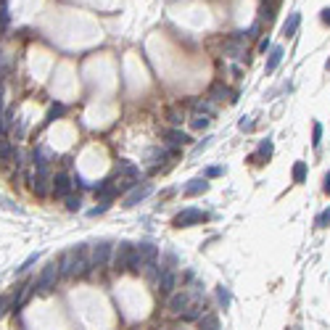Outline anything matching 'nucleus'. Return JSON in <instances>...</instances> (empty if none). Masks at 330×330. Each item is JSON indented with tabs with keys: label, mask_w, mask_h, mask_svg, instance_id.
<instances>
[{
	"label": "nucleus",
	"mask_w": 330,
	"mask_h": 330,
	"mask_svg": "<svg viewBox=\"0 0 330 330\" xmlns=\"http://www.w3.org/2000/svg\"><path fill=\"white\" fill-rule=\"evenodd\" d=\"M87 246H77V248L66 251L61 259H58V267H61V275L66 277H77L87 269Z\"/></svg>",
	"instance_id": "1"
},
{
	"label": "nucleus",
	"mask_w": 330,
	"mask_h": 330,
	"mask_svg": "<svg viewBox=\"0 0 330 330\" xmlns=\"http://www.w3.org/2000/svg\"><path fill=\"white\" fill-rule=\"evenodd\" d=\"M58 277H61V267H58V262H50L48 267H42V272L37 275V280H35V290H37V293H42V296H48L50 290L56 288Z\"/></svg>",
	"instance_id": "2"
},
{
	"label": "nucleus",
	"mask_w": 330,
	"mask_h": 330,
	"mask_svg": "<svg viewBox=\"0 0 330 330\" xmlns=\"http://www.w3.org/2000/svg\"><path fill=\"white\" fill-rule=\"evenodd\" d=\"M132 254H135V246L122 241L114 251V269L116 272H129V262H132Z\"/></svg>",
	"instance_id": "3"
},
{
	"label": "nucleus",
	"mask_w": 330,
	"mask_h": 330,
	"mask_svg": "<svg viewBox=\"0 0 330 330\" xmlns=\"http://www.w3.org/2000/svg\"><path fill=\"white\" fill-rule=\"evenodd\" d=\"M204 219H206L204 211L201 209H193V206H190V209H183L180 214H174L172 225H174V227H193V225H201Z\"/></svg>",
	"instance_id": "4"
},
{
	"label": "nucleus",
	"mask_w": 330,
	"mask_h": 330,
	"mask_svg": "<svg viewBox=\"0 0 330 330\" xmlns=\"http://www.w3.org/2000/svg\"><path fill=\"white\" fill-rule=\"evenodd\" d=\"M135 254H138V259L143 262V269H145L148 264H156L159 246H153V243H138V246H135Z\"/></svg>",
	"instance_id": "5"
},
{
	"label": "nucleus",
	"mask_w": 330,
	"mask_h": 330,
	"mask_svg": "<svg viewBox=\"0 0 330 330\" xmlns=\"http://www.w3.org/2000/svg\"><path fill=\"white\" fill-rule=\"evenodd\" d=\"M50 187H53V196L56 198H66V196H72L74 183L66 177V174H56V177L50 180Z\"/></svg>",
	"instance_id": "6"
},
{
	"label": "nucleus",
	"mask_w": 330,
	"mask_h": 330,
	"mask_svg": "<svg viewBox=\"0 0 330 330\" xmlns=\"http://www.w3.org/2000/svg\"><path fill=\"white\" fill-rule=\"evenodd\" d=\"M29 185H32V190H35V196H45V193H48V166H37V172L32 174Z\"/></svg>",
	"instance_id": "7"
},
{
	"label": "nucleus",
	"mask_w": 330,
	"mask_h": 330,
	"mask_svg": "<svg viewBox=\"0 0 330 330\" xmlns=\"http://www.w3.org/2000/svg\"><path fill=\"white\" fill-rule=\"evenodd\" d=\"M151 183H143V185H135L132 190L127 193V198H124V206H138L140 201H143V198H148L151 196Z\"/></svg>",
	"instance_id": "8"
},
{
	"label": "nucleus",
	"mask_w": 330,
	"mask_h": 330,
	"mask_svg": "<svg viewBox=\"0 0 330 330\" xmlns=\"http://www.w3.org/2000/svg\"><path fill=\"white\" fill-rule=\"evenodd\" d=\"M193 304V296L187 293V290H180V293H172V299H169V309L174 314H183L187 307Z\"/></svg>",
	"instance_id": "9"
},
{
	"label": "nucleus",
	"mask_w": 330,
	"mask_h": 330,
	"mask_svg": "<svg viewBox=\"0 0 330 330\" xmlns=\"http://www.w3.org/2000/svg\"><path fill=\"white\" fill-rule=\"evenodd\" d=\"M108 256H111V243H98L93 248V259H90V264L93 267H106V262H108Z\"/></svg>",
	"instance_id": "10"
},
{
	"label": "nucleus",
	"mask_w": 330,
	"mask_h": 330,
	"mask_svg": "<svg viewBox=\"0 0 330 330\" xmlns=\"http://www.w3.org/2000/svg\"><path fill=\"white\" fill-rule=\"evenodd\" d=\"M174 288H177V275L172 269H164L159 275V290L161 293H174Z\"/></svg>",
	"instance_id": "11"
},
{
	"label": "nucleus",
	"mask_w": 330,
	"mask_h": 330,
	"mask_svg": "<svg viewBox=\"0 0 330 330\" xmlns=\"http://www.w3.org/2000/svg\"><path fill=\"white\" fill-rule=\"evenodd\" d=\"M230 95V101H238V93H232V90H227L222 85V82H214V85L209 87V98L211 101H225Z\"/></svg>",
	"instance_id": "12"
},
{
	"label": "nucleus",
	"mask_w": 330,
	"mask_h": 330,
	"mask_svg": "<svg viewBox=\"0 0 330 330\" xmlns=\"http://www.w3.org/2000/svg\"><path fill=\"white\" fill-rule=\"evenodd\" d=\"M209 190V180L206 177H198V180H190L185 187H183V193L185 196H201V193Z\"/></svg>",
	"instance_id": "13"
},
{
	"label": "nucleus",
	"mask_w": 330,
	"mask_h": 330,
	"mask_svg": "<svg viewBox=\"0 0 330 330\" xmlns=\"http://www.w3.org/2000/svg\"><path fill=\"white\" fill-rule=\"evenodd\" d=\"M283 56H286V53H283L280 45H272V48H269V58H267V66H264V72H267V74H269V72H275V69L280 66Z\"/></svg>",
	"instance_id": "14"
},
{
	"label": "nucleus",
	"mask_w": 330,
	"mask_h": 330,
	"mask_svg": "<svg viewBox=\"0 0 330 330\" xmlns=\"http://www.w3.org/2000/svg\"><path fill=\"white\" fill-rule=\"evenodd\" d=\"M299 24H301V14H299V11H290L288 19H286V24H283V35H286V37H293L296 29H299Z\"/></svg>",
	"instance_id": "15"
},
{
	"label": "nucleus",
	"mask_w": 330,
	"mask_h": 330,
	"mask_svg": "<svg viewBox=\"0 0 330 330\" xmlns=\"http://www.w3.org/2000/svg\"><path fill=\"white\" fill-rule=\"evenodd\" d=\"M116 172L124 174L127 180H138V177H140V169L132 164V161H127V159H122L119 164H116Z\"/></svg>",
	"instance_id": "16"
},
{
	"label": "nucleus",
	"mask_w": 330,
	"mask_h": 330,
	"mask_svg": "<svg viewBox=\"0 0 330 330\" xmlns=\"http://www.w3.org/2000/svg\"><path fill=\"white\" fill-rule=\"evenodd\" d=\"M204 314H206V312H204V304H201V301H193L190 307L183 312V320H185V322H193V320H201Z\"/></svg>",
	"instance_id": "17"
},
{
	"label": "nucleus",
	"mask_w": 330,
	"mask_h": 330,
	"mask_svg": "<svg viewBox=\"0 0 330 330\" xmlns=\"http://www.w3.org/2000/svg\"><path fill=\"white\" fill-rule=\"evenodd\" d=\"M166 140H169V143L172 145H185V143H190V135H187V132H183V129H166Z\"/></svg>",
	"instance_id": "18"
},
{
	"label": "nucleus",
	"mask_w": 330,
	"mask_h": 330,
	"mask_svg": "<svg viewBox=\"0 0 330 330\" xmlns=\"http://www.w3.org/2000/svg\"><path fill=\"white\" fill-rule=\"evenodd\" d=\"M198 330H219V317L206 312L201 320H198Z\"/></svg>",
	"instance_id": "19"
},
{
	"label": "nucleus",
	"mask_w": 330,
	"mask_h": 330,
	"mask_svg": "<svg viewBox=\"0 0 330 330\" xmlns=\"http://www.w3.org/2000/svg\"><path fill=\"white\" fill-rule=\"evenodd\" d=\"M269 156H272V140H264V143L259 145V153L251 156V161H254V164H262L259 159H269Z\"/></svg>",
	"instance_id": "20"
},
{
	"label": "nucleus",
	"mask_w": 330,
	"mask_h": 330,
	"mask_svg": "<svg viewBox=\"0 0 330 330\" xmlns=\"http://www.w3.org/2000/svg\"><path fill=\"white\" fill-rule=\"evenodd\" d=\"M11 24V11H8V0H0V35L8 29Z\"/></svg>",
	"instance_id": "21"
},
{
	"label": "nucleus",
	"mask_w": 330,
	"mask_h": 330,
	"mask_svg": "<svg viewBox=\"0 0 330 330\" xmlns=\"http://www.w3.org/2000/svg\"><path fill=\"white\" fill-rule=\"evenodd\" d=\"M209 124H211V116L209 114H193L190 116V127L193 129H206Z\"/></svg>",
	"instance_id": "22"
},
{
	"label": "nucleus",
	"mask_w": 330,
	"mask_h": 330,
	"mask_svg": "<svg viewBox=\"0 0 330 330\" xmlns=\"http://www.w3.org/2000/svg\"><path fill=\"white\" fill-rule=\"evenodd\" d=\"M16 156V148L11 140H0V161H8V159H14Z\"/></svg>",
	"instance_id": "23"
},
{
	"label": "nucleus",
	"mask_w": 330,
	"mask_h": 330,
	"mask_svg": "<svg viewBox=\"0 0 330 330\" xmlns=\"http://www.w3.org/2000/svg\"><path fill=\"white\" fill-rule=\"evenodd\" d=\"M225 53H230L232 58H243V53H246V48L238 40H230L227 45H225Z\"/></svg>",
	"instance_id": "24"
},
{
	"label": "nucleus",
	"mask_w": 330,
	"mask_h": 330,
	"mask_svg": "<svg viewBox=\"0 0 330 330\" xmlns=\"http://www.w3.org/2000/svg\"><path fill=\"white\" fill-rule=\"evenodd\" d=\"M293 180L296 183H304V180H307V161H296L293 164Z\"/></svg>",
	"instance_id": "25"
},
{
	"label": "nucleus",
	"mask_w": 330,
	"mask_h": 330,
	"mask_svg": "<svg viewBox=\"0 0 330 330\" xmlns=\"http://www.w3.org/2000/svg\"><path fill=\"white\" fill-rule=\"evenodd\" d=\"M217 301H219V304H222V307H225V309H227V307H230V290H227V288H225V286H217Z\"/></svg>",
	"instance_id": "26"
},
{
	"label": "nucleus",
	"mask_w": 330,
	"mask_h": 330,
	"mask_svg": "<svg viewBox=\"0 0 330 330\" xmlns=\"http://www.w3.org/2000/svg\"><path fill=\"white\" fill-rule=\"evenodd\" d=\"M259 16L267 19V21H272V19H275V3H264L262 11H259Z\"/></svg>",
	"instance_id": "27"
},
{
	"label": "nucleus",
	"mask_w": 330,
	"mask_h": 330,
	"mask_svg": "<svg viewBox=\"0 0 330 330\" xmlns=\"http://www.w3.org/2000/svg\"><path fill=\"white\" fill-rule=\"evenodd\" d=\"M63 111H66V108H63V103H53V106H50V111H48V119H45V122L58 119V116H61Z\"/></svg>",
	"instance_id": "28"
},
{
	"label": "nucleus",
	"mask_w": 330,
	"mask_h": 330,
	"mask_svg": "<svg viewBox=\"0 0 330 330\" xmlns=\"http://www.w3.org/2000/svg\"><path fill=\"white\" fill-rule=\"evenodd\" d=\"M37 259H40V254H29V256L21 262V267H16V272H19V275H21V272H27V269H29L35 262H37Z\"/></svg>",
	"instance_id": "29"
},
{
	"label": "nucleus",
	"mask_w": 330,
	"mask_h": 330,
	"mask_svg": "<svg viewBox=\"0 0 330 330\" xmlns=\"http://www.w3.org/2000/svg\"><path fill=\"white\" fill-rule=\"evenodd\" d=\"M66 209L69 211H80L82 209V198L80 196H66Z\"/></svg>",
	"instance_id": "30"
},
{
	"label": "nucleus",
	"mask_w": 330,
	"mask_h": 330,
	"mask_svg": "<svg viewBox=\"0 0 330 330\" xmlns=\"http://www.w3.org/2000/svg\"><path fill=\"white\" fill-rule=\"evenodd\" d=\"M166 116H169V122H172V124H183V111H180L177 106H172L169 111H166Z\"/></svg>",
	"instance_id": "31"
},
{
	"label": "nucleus",
	"mask_w": 330,
	"mask_h": 330,
	"mask_svg": "<svg viewBox=\"0 0 330 330\" xmlns=\"http://www.w3.org/2000/svg\"><path fill=\"white\" fill-rule=\"evenodd\" d=\"M320 140H322V124H320V122H314V127H312V145L317 148V145H320Z\"/></svg>",
	"instance_id": "32"
},
{
	"label": "nucleus",
	"mask_w": 330,
	"mask_h": 330,
	"mask_svg": "<svg viewBox=\"0 0 330 330\" xmlns=\"http://www.w3.org/2000/svg\"><path fill=\"white\" fill-rule=\"evenodd\" d=\"M330 225V209L320 211V217H317V227H328Z\"/></svg>",
	"instance_id": "33"
},
{
	"label": "nucleus",
	"mask_w": 330,
	"mask_h": 330,
	"mask_svg": "<svg viewBox=\"0 0 330 330\" xmlns=\"http://www.w3.org/2000/svg\"><path fill=\"white\" fill-rule=\"evenodd\" d=\"M219 174H222V166H209V169H206V180H209V177H219Z\"/></svg>",
	"instance_id": "34"
},
{
	"label": "nucleus",
	"mask_w": 330,
	"mask_h": 330,
	"mask_svg": "<svg viewBox=\"0 0 330 330\" xmlns=\"http://www.w3.org/2000/svg\"><path fill=\"white\" fill-rule=\"evenodd\" d=\"M320 19H322V24H328V27H330V8H322L320 11Z\"/></svg>",
	"instance_id": "35"
},
{
	"label": "nucleus",
	"mask_w": 330,
	"mask_h": 330,
	"mask_svg": "<svg viewBox=\"0 0 330 330\" xmlns=\"http://www.w3.org/2000/svg\"><path fill=\"white\" fill-rule=\"evenodd\" d=\"M241 129H254V122H251V119H241Z\"/></svg>",
	"instance_id": "36"
},
{
	"label": "nucleus",
	"mask_w": 330,
	"mask_h": 330,
	"mask_svg": "<svg viewBox=\"0 0 330 330\" xmlns=\"http://www.w3.org/2000/svg\"><path fill=\"white\" fill-rule=\"evenodd\" d=\"M322 190L330 196V172H325V185H322Z\"/></svg>",
	"instance_id": "37"
},
{
	"label": "nucleus",
	"mask_w": 330,
	"mask_h": 330,
	"mask_svg": "<svg viewBox=\"0 0 330 330\" xmlns=\"http://www.w3.org/2000/svg\"><path fill=\"white\" fill-rule=\"evenodd\" d=\"M325 69H328V72H330V58H328V63H325Z\"/></svg>",
	"instance_id": "38"
},
{
	"label": "nucleus",
	"mask_w": 330,
	"mask_h": 330,
	"mask_svg": "<svg viewBox=\"0 0 330 330\" xmlns=\"http://www.w3.org/2000/svg\"><path fill=\"white\" fill-rule=\"evenodd\" d=\"M290 330H301V328H290Z\"/></svg>",
	"instance_id": "39"
}]
</instances>
